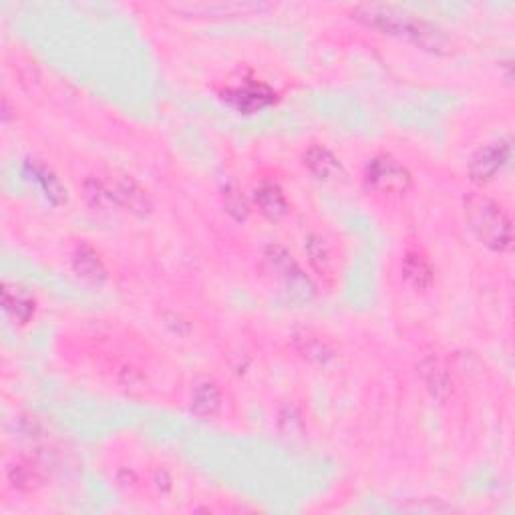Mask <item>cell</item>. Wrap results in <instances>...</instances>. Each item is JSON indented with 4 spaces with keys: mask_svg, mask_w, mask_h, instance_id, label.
I'll return each instance as SVG.
<instances>
[{
    "mask_svg": "<svg viewBox=\"0 0 515 515\" xmlns=\"http://www.w3.org/2000/svg\"><path fill=\"white\" fill-rule=\"evenodd\" d=\"M355 14L358 20H363L364 25H369L371 28H377V31L383 35L397 36L401 41L413 43L415 47L435 51V53L447 47L445 35L439 31V28L421 19L410 17V14L385 9V6H369V4L356 6Z\"/></svg>",
    "mask_w": 515,
    "mask_h": 515,
    "instance_id": "6da1fadb",
    "label": "cell"
},
{
    "mask_svg": "<svg viewBox=\"0 0 515 515\" xmlns=\"http://www.w3.org/2000/svg\"><path fill=\"white\" fill-rule=\"evenodd\" d=\"M465 220L469 230L473 231L477 240L489 250L505 252L513 244V223L510 214L495 199L485 193H469L463 201Z\"/></svg>",
    "mask_w": 515,
    "mask_h": 515,
    "instance_id": "7a4b0ae2",
    "label": "cell"
},
{
    "mask_svg": "<svg viewBox=\"0 0 515 515\" xmlns=\"http://www.w3.org/2000/svg\"><path fill=\"white\" fill-rule=\"evenodd\" d=\"M364 182L369 183L378 193H389V196H401L407 193L413 185L409 169L391 158V155H377L369 161L364 169Z\"/></svg>",
    "mask_w": 515,
    "mask_h": 515,
    "instance_id": "3957f363",
    "label": "cell"
},
{
    "mask_svg": "<svg viewBox=\"0 0 515 515\" xmlns=\"http://www.w3.org/2000/svg\"><path fill=\"white\" fill-rule=\"evenodd\" d=\"M510 155H511L510 139L494 141V144L481 147L480 152L473 155L472 163H469V176H472L475 183H488L505 168V163L510 161Z\"/></svg>",
    "mask_w": 515,
    "mask_h": 515,
    "instance_id": "277c9868",
    "label": "cell"
},
{
    "mask_svg": "<svg viewBox=\"0 0 515 515\" xmlns=\"http://www.w3.org/2000/svg\"><path fill=\"white\" fill-rule=\"evenodd\" d=\"M264 258L268 268H270L288 288H293L294 293L304 294L306 290H312L310 280L302 274L300 268L294 262L293 254L286 248H282V246H268Z\"/></svg>",
    "mask_w": 515,
    "mask_h": 515,
    "instance_id": "5b68a950",
    "label": "cell"
},
{
    "mask_svg": "<svg viewBox=\"0 0 515 515\" xmlns=\"http://www.w3.org/2000/svg\"><path fill=\"white\" fill-rule=\"evenodd\" d=\"M274 97L276 95L272 89L266 87L264 83H244L231 87L223 93V99H226L231 107L242 111V113H254V111L268 107L274 101Z\"/></svg>",
    "mask_w": 515,
    "mask_h": 515,
    "instance_id": "8992f818",
    "label": "cell"
},
{
    "mask_svg": "<svg viewBox=\"0 0 515 515\" xmlns=\"http://www.w3.org/2000/svg\"><path fill=\"white\" fill-rule=\"evenodd\" d=\"M304 168L320 182H334L342 176V166L334 158L331 149L324 145H312L304 153Z\"/></svg>",
    "mask_w": 515,
    "mask_h": 515,
    "instance_id": "52a82bcc",
    "label": "cell"
},
{
    "mask_svg": "<svg viewBox=\"0 0 515 515\" xmlns=\"http://www.w3.org/2000/svg\"><path fill=\"white\" fill-rule=\"evenodd\" d=\"M401 270H402V276H405V280L415 290H427L431 288L433 280H435V272H433L429 258L419 250L405 252Z\"/></svg>",
    "mask_w": 515,
    "mask_h": 515,
    "instance_id": "ba28073f",
    "label": "cell"
},
{
    "mask_svg": "<svg viewBox=\"0 0 515 515\" xmlns=\"http://www.w3.org/2000/svg\"><path fill=\"white\" fill-rule=\"evenodd\" d=\"M306 254H308V262L315 268L318 276L324 280L337 278V256L323 236H310L306 242Z\"/></svg>",
    "mask_w": 515,
    "mask_h": 515,
    "instance_id": "9c48e42d",
    "label": "cell"
},
{
    "mask_svg": "<svg viewBox=\"0 0 515 515\" xmlns=\"http://www.w3.org/2000/svg\"><path fill=\"white\" fill-rule=\"evenodd\" d=\"M254 201H256L258 210L272 222L282 220L290 210L285 191L276 183H260L254 191Z\"/></svg>",
    "mask_w": 515,
    "mask_h": 515,
    "instance_id": "30bf717a",
    "label": "cell"
},
{
    "mask_svg": "<svg viewBox=\"0 0 515 515\" xmlns=\"http://www.w3.org/2000/svg\"><path fill=\"white\" fill-rule=\"evenodd\" d=\"M222 409V391L214 380H199L191 391V410L198 417H215Z\"/></svg>",
    "mask_w": 515,
    "mask_h": 515,
    "instance_id": "8fae6325",
    "label": "cell"
},
{
    "mask_svg": "<svg viewBox=\"0 0 515 515\" xmlns=\"http://www.w3.org/2000/svg\"><path fill=\"white\" fill-rule=\"evenodd\" d=\"M73 270L77 272L81 278L87 282H103L107 278L105 264L101 262L99 254H97L91 246L81 244L77 250L73 252Z\"/></svg>",
    "mask_w": 515,
    "mask_h": 515,
    "instance_id": "7c38bea8",
    "label": "cell"
},
{
    "mask_svg": "<svg viewBox=\"0 0 515 515\" xmlns=\"http://www.w3.org/2000/svg\"><path fill=\"white\" fill-rule=\"evenodd\" d=\"M9 481L17 491L31 494L43 485V472L33 459L20 457L9 467Z\"/></svg>",
    "mask_w": 515,
    "mask_h": 515,
    "instance_id": "4fadbf2b",
    "label": "cell"
},
{
    "mask_svg": "<svg viewBox=\"0 0 515 515\" xmlns=\"http://www.w3.org/2000/svg\"><path fill=\"white\" fill-rule=\"evenodd\" d=\"M3 302H4V310L14 323L19 324H27L28 320L35 316V300L31 294H27L25 290L20 288H11L9 285L4 286L3 293Z\"/></svg>",
    "mask_w": 515,
    "mask_h": 515,
    "instance_id": "5bb4252c",
    "label": "cell"
},
{
    "mask_svg": "<svg viewBox=\"0 0 515 515\" xmlns=\"http://www.w3.org/2000/svg\"><path fill=\"white\" fill-rule=\"evenodd\" d=\"M421 375L433 394H437V397H441L443 393L449 391V377H447V372L441 369V364L435 358H427L421 364Z\"/></svg>",
    "mask_w": 515,
    "mask_h": 515,
    "instance_id": "9a60e30c",
    "label": "cell"
},
{
    "mask_svg": "<svg viewBox=\"0 0 515 515\" xmlns=\"http://www.w3.org/2000/svg\"><path fill=\"white\" fill-rule=\"evenodd\" d=\"M33 176L36 182L43 185V190L47 196L55 201V204H61L65 199V190L59 179L53 176V171L47 169L44 166H39V163H35L33 166Z\"/></svg>",
    "mask_w": 515,
    "mask_h": 515,
    "instance_id": "2e32d148",
    "label": "cell"
},
{
    "mask_svg": "<svg viewBox=\"0 0 515 515\" xmlns=\"http://www.w3.org/2000/svg\"><path fill=\"white\" fill-rule=\"evenodd\" d=\"M153 483H155V488H158L161 491V494H166V491L171 489V477L166 472H158V473H155Z\"/></svg>",
    "mask_w": 515,
    "mask_h": 515,
    "instance_id": "e0dca14e",
    "label": "cell"
}]
</instances>
